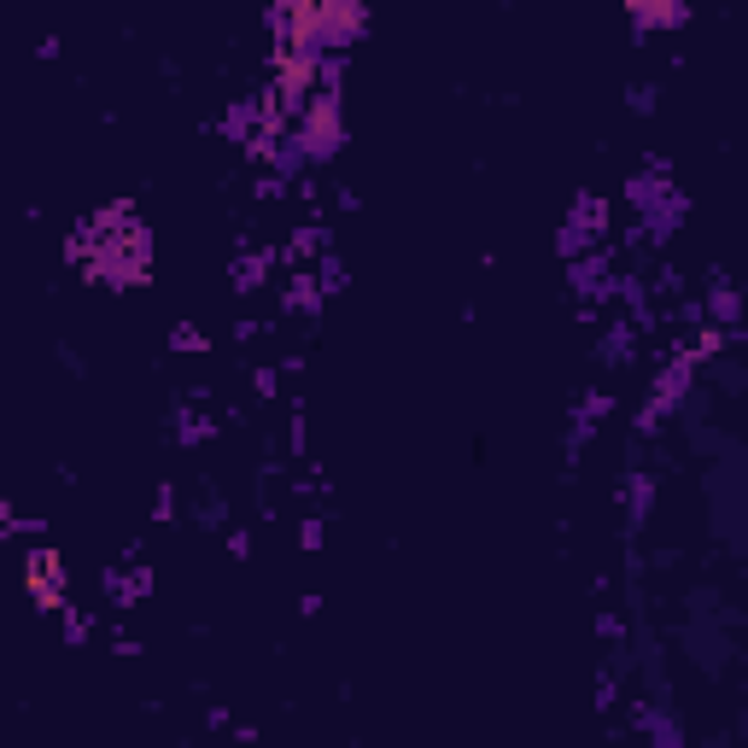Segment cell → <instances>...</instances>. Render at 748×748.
Here are the masks:
<instances>
[{
    "label": "cell",
    "mask_w": 748,
    "mask_h": 748,
    "mask_svg": "<svg viewBox=\"0 0 748 748\" xmlns=\"http://www.w3.org/2000/svg\"><path fill=\"white\" fill-rule=\"evenodd\" d=\"M615 287H620V269H615V258H608V246L568 263V292L579 305H615Z\"/></svg>",
    "instance_id": "8992f818"
},
{
    "label": "cell",
    "mask_w": 748,
    "mask_h": 748,
    "mask_svg": "<svg viewBox=\"0 0 748 748\" xmlns=\"http://www.w3.org/2000/svg\"><path fill=\"white\" fill-rule=\"evenodd\" d=\"M176 433H181V445H206V439L217 433V421L193 410V416H181V427H176Z\"/></svg>",
    "instance_id": "e0dca14e"
},
{
    "label": "cell",
    "mask_w": 748,
    "mask_h": 748,
    "mask_svg": "<svg viewBox=\"0 0 748 748\" xmlns=\"http://www.w3.org/2000/svg\"><path fill=\"white\" fill-rule=\"evenodd\" d=\"M269 269H276V252H269V246H240V258L229 263L235 292H258L269 281Z\"/></svg>",
    "instance_id": "8fae6325"
},
{
    "label": "cell",
    "mask_w": 748,
    "mask_h": 748,
    "mask_svg": "<svg viewBox=\"0 0 748 748\" xmlns=\"http://www.w3.org/2000/svg\"><path fill=\"white\" fill-rule=\"evenodd\" d=\"M59 615H64V644H88V638H94V615H88V608L64 602Z\"/></svg>",
    "instance_id": "2e32d148"
},
{
    "label": "cell",
    "mask_w": 748,
    "mask_h": 748,
    "mask_svg": "<svg viewBox=\"0 0 748 748\" xmlns=\"http://www.w3.org/2000/svg\"><path fill=\"white\" fill-rule=\"evenodd\" d=\"M71 263L100 287H141L152 276V229L134 206H106L71 235Z\"/></svg>",
    "instance_id": "6da1fadb"
},
{
    "label": "cell",
    "mask_w": 748,
    "mask_h": 748,
    "mask_svg": "<svg viewBox=\"0 0 748 748\" xmlns=\"http://www.w3.org/2000/svg\"><path fill=\"white\" fill-rule=\"evenodd\" d=\"M287 141L299 152V164H328L346 147V94H310V106L292 118Z\"/></svg>",
    "instance_id": "3957f363"
},
{
    "label": "cell",
    "mask_w": 748,
    "mask_h": 748,
    "mask_svg": "<svg viewBox=\"0 0 748 748\" xmlns=\"http://www.w3.org/2000/svg\"><path fill=\"white\" fill-rule=\"evenodd\" d=\"M626 199H631V211H638V235L644 240H672V229L690 217V199L672 188V170H667V158H649V164L626 181Z\"/></svg>",
    "instance_id": "7a4b0ae2"
},
{
    "label": "cell",
    "mask_w": 748,
    "mask_h": 748,
    "mask_svg": "<svg viewBox=\"0 0 748 748\" xmlns=\"http://www.w3.org/2000/svg\"><path fill=\"white\" fill-rule=\"evenodd\" d=\"M106 597L111 608H141L147 591H152V568H141V561H123V568H106Z\"/></svg>",
    "instance_id": "52a82bcc"
},
{
    "label": "cell",
    "mask_w": 748,
    "mask_h": 748,
    "mask_svg": "<svg viewBox=\"0 0 748 748\" xmlns=\"http://www.w3.org/2000/svg\"><path fill=\"white\" fill-rule=\"evenodd\" d=\"M152 509H158V520H170V515H176V491L164 486V491H158V503H152Z\"/></svg>",
    "instance_id": "ffe728a7"
},
{
    "label": "cell",
    "mask_w": 748,
    "mask_h": 748,
    "mask_svg": "<svg viewBox=\"0 0 748 748\" xmlns=\"http://www.w3.org/2000/svg\"><path fill=\"white\" fill-rule=\"evenodd\" d=\"M631 24L638 30H678V24H690V7H678V0H631Z\"/></svg>",
    "instance_id": "7c38bea8"
},
{
    "label": "cell",
    "mask_w": 748,
    "mask_h": 748,
    "mask_svg": "<svg viewBox=\"0 0 748 748\" xmlns=\"http://www.w3.org/2000/svg\"><path fill=\"white\" fill-rule=\"evenodd\" d=\"M620 503H626V520H631V527H644V520L655 515V473H649V468H626Z\"/></svg>",
    "instance_id": "30bf717a"
},
{
    "label": "cell",
    "mask_w": 748,
    "mask_h": 748,
    "mask_svg": "<svg viewBox=\"0 0 748 748\" xmlns=\"http://www.w3.org/2000/svg\"><path fill=\"white\" fill-rule=\"evenodd\" d=\"M631 351H638V328H631V322H608L602 357H608V362H631Z\"/></svg>",
    "instance_id": "9a60e30c"
},
{
    "label": "cell",
    "mask_w": 748,
    "mask_h": 748,
    "mask_svg": "<svg viewBox=\"0 0 748 748\" xmlns=\"http://www.w3.org/2000/svg\"><path fill=\"white\" fill-rule=\"evenodd\" d=\"M24 591H30V602L36 608H48V615H59L64 602V556L53 550V543H41V550H30L24 556Z\"/></svg>",
    "instance_id": "5b68a950"
},
{
    "label": "cell",
    "mask_w": 748,
    "mask_h": 748,
    "mask_svg": "<svg viewBox=\"0 0 748 748\" xmlns=\"http://www.w3.org/2000/svg\"><path fill=\"white\" fill-rule=\"evenodd\" d=\"M638 719H644V731L655 737V748H685V731H678V719L667 708H644Z\"/></svg>",
    "instance_id": "5bb4252c"
},
{
    "label": "cell",
    "mask_w": 748,
    "mask_h": 748,
    "mask_svg": "<svg viewBox=\"0 0 748 748\" xmlns=\"http://www.w3.org/2000/svg\"><path fill=\"white\" fill-rule=\"evenodd\" d=\"M170 346H176V351H206V346H211V339H206V333H199L193 322H181V328L170 333Z\"/></svg>",
    "instance_id": "ac0fdd59"
},
{
    "label": "cell",
    "mask_w": 748,
    "mask_h": 748,
    "mask_svg": "<svg viewBox=\"0 0 748 748\" xmlns=\"http://www.w3.org/2000/svg\"><path fill=\"white\" fill-rule=\"evenodd\" d=\"M281 305L292 316H316V310H322V287H316V276L292 269V281H281Z\"/></svg>",
    "instance_id": "4fadbf2b"
},
{
    "label": "cell",
    "mask_w": 748,
    "mask_h": 748,
    "mask_svg": "<svg viewBox=\"0 0 748 748\" xmlns=\"http://www.w3.org/2000/svg\"><path fill=\"white\" fill-rule=\"evenodd\" d=\"M701 322H708L714 333H737V328H742V299H737V287L725 281V276L708 287V305H701Z\"/></svg>",
    "instance_id": "ba28073f"
},
{
    "label": "cell",
    "mask_w": 748,
    "mask_h": 748,
    "mask_svg": "<svg viewBox=\"0 0 748 748\" xmlns=\"http://www.w3.org/2000/svg\"><path fill=\"white\" fill-rule=\"evenodd\" d=\"M608 246V199L602 193H579L568 217H561V229H556V252L561 258H585V252H602Z\"/></svg>",
    "instance_id": "277c9868"
},
{
    "label": "cell",
    "mask_w": 748,
    "mask_h": 748,
    "mask_svg": "<svg viewBox=\"0 0 748 748\" xmlns=\"http://www.w3.org/2000/svg\"><path fill=\"white\" fill-rule=\"evenodd\" d=\"M608 410H615V398H608V392H585V398L574 403V433H568V457H579V450H585V439H591L597 427L608 421Z\"/></svg>",
    "instance_id": "9c48e42d"
},
{
    "label": "cell",
    "mask_w": 748,
    "mask_h": 748,
    "mask_svg": "<svg viewBox=\"0 0 748 748\" xmlns=\"http://www.w3.org/2000/svg\"><path fill=\"white\" fill-rule=\"evenodd\" d=\"M299 538H305V550H316V543H322V520H316V515H310V520H305V532H299Z\"/></svg>",
    "instance_id": "d6986e66"
}]
</instances>
